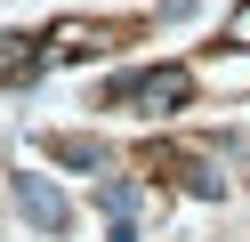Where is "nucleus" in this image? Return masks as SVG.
Masks as SVG:
<instances>
[{"label": "nucleus", "mask_w": 250, "mask_h": 242, "mask_svg": "<svg viewBox=\"0 0 250 242\" xmlns=\"http://www.w3.org/2000/svg\"><path fill=\"white\" fill-rule=\"evenodd\" d=\"M17 210L41 226V234H65V226H73V202L49 186V177H33V170H17Z\"/></svg>", "instance_id": "f257e3e1"}, {"label": "nucleus", "mask_w": 250, "mask_h": 242, "mask_svg": "<svg viewBox=\"0 0 250 242\" xmlns=\"http://www.w3.org/2000/svg\"><path fill=\"white\" fill-rule=\"evenodd\" d=\"M186 89H194V81H186L178 65H153V73H137V81H129V105H146V113H169V105H186Z\"/></svg>", "instance_id": "f03ea898"}, {"label": "nucleus", "mask_w": 250, "mask_h": 242, "mask_svg": "<svg viewBox=\"0 0 250 242\" xmlns=\"http://www.w3.org/2000/svg\"><path fill=\"white\" fill-rule=\"evenodd\" d=\"M49 154L65 161V170H97V161H105V145H97V137H57Z\"/></svg>", "instance_id": "7ed1b4c3"}]
</instances>
